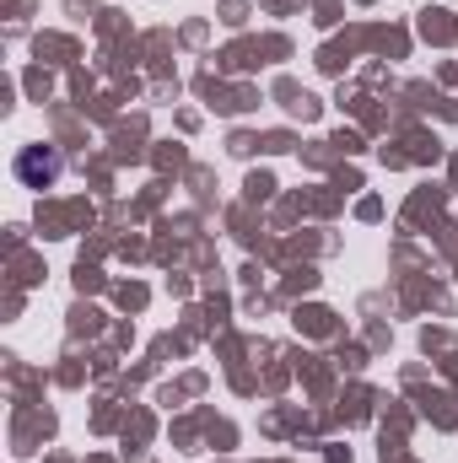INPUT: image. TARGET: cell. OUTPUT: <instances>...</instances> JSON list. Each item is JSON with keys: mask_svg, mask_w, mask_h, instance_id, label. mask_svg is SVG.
<instances>
[{"mask_svg": "<svg viewBox=\"0 0 458 463\" xmlns=\"http://www.w3.org/2000/svg\"><path fill=\"white\" fill-rule=\"evenodd\" d=\"M60 173H65V156H60V146H22L16 151V178L27 184V189H49V184H60Z\"/></svg>", "mask_w": 458, "mask_h": 463, "instance_id": "obj_1", "label": "cell"}]
</instances>
